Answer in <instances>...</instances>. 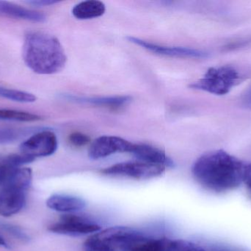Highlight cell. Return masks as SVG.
Segmentation results:
<instances>
[{"instance_id": "10", "label": "cell", "mask_w": 251, "mask_h": 251, "mask_svg": "<svg viewBox=\"0 0 251 251\" xmlns=\"http://www.w3.org/2000/svg\"><path fill=\"white\" fill-rule=\"evenodd\" d=\"M26 204L25 191L13 188L2 187L0 193V215L5 218L16 215Z\"/></svg>"}, {"instance_id": "26", "label": "cell", "mask_w": 251, "mask_h": 251, "mask_svg": "<svg viewBox=\"0 0 251 251\" xmlns=\"http://www.w3.org/2000/svg\"><path fill=\"white\" fill-rule=\"evenodd\" d=\"M57 1H52V0H32V1H26L27 4H32L35 6H47L51 4L58 3Z\"/></svg>"}, {"instance_id": "13", "label": "cell", "mask_w": 251, "mask_h": 251, "mask_svg": "<svg viewBox=\"0 0 251 251\" xmlns=\"http://www.w3.org/2000/svg\"><path fill=\"white\" fill-rule=\"evenodd\" d=\"M47 207L59 212H72L84 209L86 203L83 199L69 195L55 194L47 200Z\"/></svg>"}, {"instance_id": "22", "label": "cell", "mask_w": 251, "mask_h": 251, "mask_svg": "<svg viewBox=\"0 0 251 251\" xmlns=\"http://www.w3.org/2000/svg\"><path fill=\"white\" fill-rule=\"evenodd\" d=\"M25 130L0 128V144H9L19 139L24 135Z\"/></svg>"}, {"instance_id": "29", "label": "cell", "mask_w": 251, "mask_h": 251, "mask_svg": "<svg viewBox=\"0 0 251 251\" xmlns=\"http://www.w3.org/2000/svg\"><path fill=\"white\" fill-rule=\"evenodd\" d=\"M0 172H1V161H0Z\"/></svg>"}, {"instance_id": "5", "label": "cell", "mask_w": 251, "mask_h": 251, "mask_svg": "<svg viewBox=\"0 0 251 251\" xmlns=\"http://www.w3.org/2000/svg\"><path fill=\"white\" fill-rule=\"evenodd\" d=\"M96 234L115 251H131L149 240L141 232L128 227H111Z\"/></svg>"}, {"instance_id": "25", "label": "cell", "mask_w": 251, "mask_h": 251, "mask_svg": "<svg viewBox=\"0 0 251 251\" xmlns=\"http://www.w3.org/2000/svg\"><path fill=\"white\" fill-rule=\"evenodd\" d=\"M210 251H249L242 248L235 247L231 246H219L214 248Z\"/></svg>"}, {"instance_id": "18", "label": "cell", "mask_w": 251, "mask_h": 251, "mask_svg": "<svg viewBox=\"0 0 251 251\" xmlns=\"http://www.w3.org/2000/svg\"><path fill=\"white\" fill-rule=\"evenodd\" d=\"M171 240L166 238L149 239L131 251H167Z\"/></svg>"}, {"instance_id": "17", "label": "cell", "mask_w": 251, "mask_h": 251, "mask_svg": "<svg viewBox=\"0 0 251 251\" xmlns=\"http://www.w3.org/2000/svg\"><path fill=\"white\" fill-rule=\"evenodd\" d=\"M0 97L19 103H34L36 97L31 93L0 86Z\"/></svg>"}, {"instance_id": "6", "label": "cell", "mask_w": 251, "mask_h": 251, "mask_svg": "<svg viewBox=\"0 0 251 251\" xmlns=\"http://www.w3.org/2000/svg\"><path fill=\"white\" fill-rule=\"evenodd\" d=\"M57 145V137L52 131H41L22 142L20 151L22 154L35 159L54 154Z\"/></svg>"}, {"instance_id": "27", "label": "cell", "mask_w": 251, "mask_h": 251, "mask_svg": "<svg viewBox=\"0 0 251 251\" xmlns=\"http://www.w3.org/2000/svg\"><path fill=\"white\" fill-rule=\"evenodd\" d=\"M243 102L245 106H251V85L243 96Z\"/></svg>"}, {"instance_id": "2", "label": "cell", "mask_w": 251, "mask_h": 251, "mask_svg": "<svg viewBox=\"0 0 251 251\" xmlns=\"http://www.w3.org/2000/svg\"><path fill=\"white\" fill-rule=\"evenodd\" d=\"M22 57L27 67L39 75L57 73L63 70L67 61L60 41L40 31H31L25 35Z\"/></svg>"}, {"instance_id": "3", "label": "cell", "mask_w": 251, "mask_h": 251, "mask_svg": "<svg viewBox=\"0 0 251 251\" xmlns=\"http://www.w3.org/2000/svg\"><path fill=\"white\" fill-rule=\"evenodd\" d=\"M245 78V75L234 66L225 65L208 69L203 78L193 83L190 87L216 95H225L241 84Z\"/></svg>"}, {"instance_id": "20", "label": "cell", "mask_w": 251, "mask_h": 251, "mask_svg": "<svg viewBox=\"0 0 251 251\" xmlns=\"http://www.w3.org/2000/svg\"><path fill=\"white\" fill-rule=\"evenodd\" d=\"M85 251H116L107 243L99 238L97 234L91 236L84 243Z\"/></svg>"}, {"instance_id": "21", "label": "cell", "mask_w": 251, "mask_h": 251, "mask_svg": "<svg viewBox=\"0 0 251 251\" xmlns=\"http://www.w3.org/2000/svg\"><path fill=\"white\" fill-rule=\"evenodd\" d=\"M167 251H206L203 248L187 240L171 241Z\"/></svg>"}, {"instance_id": "11", "label": "cell", "mask_w": 251, "mask_h": 251, "mask_svg": "<svg viewBox=\"0 0 251 251\" xmlns=\"http://www.w3.org/2000/svg\"><path fill=\"white\" fill-rule=\"evenodd\" d=\"M130 153L146 163L162 165L165 167H174V162L167 156L165 151L147 144H133Z\"/></svg>"}, {"instance_id": "19", "label": "cell", "mask_w": 251, "mask_h": 251, "mask_svg": "<svg viewBox=\"0 0 251 251\" xmlns=\"http://www.w3.org/2000/svg\"><path fill=\"white\" fill-rule=\"evenodd\" d=\"M0 229L14 237L16 240H20L24 243H27L29 241V236L20 227L0 221Z\"/></svg>"}, {"instance_id": "1", "label": "cell", "mask_w": 251, "mask_h": 251, "mask_svg": "<svg viewBox=\"0 0 251 251\" xmlns=\"http://www.w3.org/2000/svg\"><path fill=\"white\" fill-rule=\"evenodd\" d=\"M247 165L224 150H214L199 158L192 172L205 190L215 193H228L243 184Z\"/></svg>"}, {"instance_id": "16", "label": "cell", "mask_w": 251, "mask_h": 251, "mask_svg": "<svg viewBox=\"0 0 251 251\" xmlns=\"http://www.w3.org/2000/svg\"><path fill=\"white\" fill-rule=\"evenodd\" d=\"M0 119L18 122H35L41 120V116L29 112L0 109Z\"/></svg>"}, {"instance_id": "28", "label": "cell", "mask_w": 251, "mask_h": 251, "mask_svg": "<svg viewBox=\"0 0 251 251\" xmlns=\"http://www.w3.org/2000/svg\"><path fill=\"white\" fill-rule=\"evenodd\" d=\"M0 246H1V247L5 248V249H9V248H10L7 242L5 241V240H4L1 235H0Z\"/></svg>"}, {"instance_id": "23", "label": "cell", "mask_w": 251, "mask_h": 251, "mask_svg": "<svg viewBox=\"0 0 251 251\" xmlns=\"http://www.w3.org/2000/svg\"><path fill=\"white\" fill-rule=\"evenodd\" d=\"M69 142L75 147H81L87 145L91 141L88 136L80 132H75L71 134L69 137Z\"/></svg>"}, {"instance_id": "12", "label": "cell", "mask_w": 251, "mask_h": 251, "mask_svg": "<svg viewBox=\"0 0 251 251\" xmlns=\"http://www.w3.org/2000/svg\"><path fill=\"white\" fill-rule=\"evenodd\" d=\"M69 101L81 104L91 105L100 107L118 109L128 104L131 101L129 96H112V97H81V96L65 95Z\"/></svg>"}, {"instance_id": "24", "label": "cell", "mask_w": 251, "mask_h": 251, "mask_svg": "<svg viewBox=\"0 0 251 251\" xmlns=\"http://www.w3.org/2000/svg\"><path fill=\"white\" fill-rule=\"evenodd\" d=\"M243 184H245V185H246L248 194L251 197V163L248 164L247 165Z\"/></svg>"}, {"instance_id": "14", "label": "cell", "mask_w": 251, "mask_h": 251, "mask_svg": "<svg viewBox=\"0 0 251 251\" xmlns=\"http://www.w3.org/2000/svg\"><path fill=\"white\" fill-rule=\"evenodd\" d=\"M0 14L33 22H44L47 19L44 13L6 1H0Z\"/></svg>"}, {"instance_id": "15", "label": "cell", "mask_w": 251, "mask_h": 251, "mask_svg": "<svg viewBox=\"0 0 251 251\" xmlns=\"http://www.w3.org/2000/svg\"><path fill=\"white\" fill-rule=\"evenodd\" d=\"M104 2L98 0H88L81 1L72 9V14L81 20L94 19L102 16L105 12Z\"/></svg>"}, {"instance_id": "8", "label": "cell", "mask_w": 251, "mask_h": 251, "mask_svg": "<svg viewBox=\"0 0 251 251\" xmlns=\"http://www.w3.org/2000/svg\"><path fill=\"white\" fill-rule=\"evenodd\" d=\"M133 143L114 136H102L93 141L88 150L91 159H103L116 153H130Z\"/></svg>"}, {"instance_id": "4", "label": "cell", "mask_w": 251, "mask_h": 251, "mask_svg": "<svg viewBox=\"0 0 251 251\" xmlns=\"http://www.w3.org/2000/svg\"><path fill=\"white\" fill-rule=\"evenodd\" d=\"M166 167L141 162H122L101 170V173L109 176L128 177L137 180L150 179L160 176Z\"/></svg>"}, {"instance_id": "7", "label": "cell", "mask_w": 251, "mask_h": 251, "mask_svg": "<svg viewBox=\"0 0 251 251\" xmlns=\"http://www.w3.org/2000/svg\"><path fill=\"white\" fill-rule=\"evenodd\" d=\"M100 225L88 220L75 215H64L60 221L49 227V230L55 234L78 236L98 232Z\"/></svg>"}, {"instance_id": "9", "label": "cell", "mask_w": 251, "mask_h": 251, "mask_svg": "<svg viewBox=\"0 0 251 251\" xmlns=\"http://www.w3.org/2000/svg\"><path fill=\"white\" fill-rule=\"evenodd\" d=\"M126 39L136 45L143 47L148 51L151 52V53L159 55V56L187 57V58H204L208 56V53L206 52L197 50V49L159 45V44H153V43L149 42L145 40L132 36L127 37Z\"/></svg>"}]
</instances>
